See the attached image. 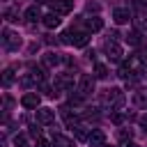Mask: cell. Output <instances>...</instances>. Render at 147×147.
<instances>
[{
  "label": "cell",
  "instance_id": "obj_1",
  "mask_svg": "<svg viewBox=\"0 0 147 147\" xmlns=\"http://www.w3.org/2000/svg\"><path fill=\"white\" fill-rule=\"evenodd\" d=\"M103 48H106V55H108V60L110 62H122V46L117 44V39H106V44H103Z\"/></svg>",
  "mask_w": 147,
  "mask_h": 147
},
{
  "label": "cell",
  "instance_id": "obj_2",
  "mask_svg": "<svg viewBox=\"0 0 147 147\" xmlns=\"http://www.w3.org/2000/svg\"><path fill=\"white\" fill-rule=\"evenodd\" d=\"M94 74H83V76H78V92L83 94V96H87V94H92L94 92Z\"/></svg>",
  "mask_w": 147,
  "mask_h": 147
},
{
  "label": "cell",
  "instance_id": "obj_3",
  "mask_svg": "<svg viewBox=\"0 0 147 147\" xmlns=\"http://www.w3.org/2000/svg\"><path fill=\"white\" fill-rule=\"evenodd\" d=\"M53 87H55L57 92H62V90H74V74H55Z\"/></svg>",
  "mask_w": 147,
  "mask_h": 147
},
{
  "label": "cell",
  "instance_id": "obj_4",
  "mask_svg": "<svg viewBox=\"0 0 147 147\" xmlns=\"http://www.w3.org/2000/svg\"><path fill=\"white\" fill-rule=\"evenodd\" d=\"M106 101L113 108H122L124 106V92L119 87H110V90H106Z\"/></svg>",
  "mask_w": 147,
  "mask_h": 147
},
{
  "label": "cell",
  "instance_id": "obj_5",
  "mask_svg": "<svg viewBox=\"0 0 147 147\" xmlns=\"http://www.w3.org/2000/svg\"><path fill=\"white\" fill-rule=\"evenodd\" d=\"M2 44H5L7 51H18V48H21V37H18L16 32L5 30V32H2Z\"/></svg>",
  "mask_w": 147,
  "mask_h": 147
},
{
  "label": "cell",
  "instance_id": "obj_6",
  "mask_svg": "<svg viewBox=\"0 0 147 147\" xmlns=\"http://www.w3.org/2000/svg\"><path fill=\"white\" fill-rule=\"evenodd\" d=\"M39 103H41V96H39L37 92H25V94L21 96V106L28 108V110H37Z\"/></svg>",
  "mask_w": 147,
  "mask_h": 147
},
{
  "label": "cell",
  "instance_id": "obj_7",
  "mask_svg": "<svg viewBox=\"0 0 147 147\" xmlns=\"http://www.w3.org/2000/svg\"><path fill=\"white\" fill-rule=\"evenodd\" d=\"M71 34H74V37H71V44H74L76 48H85V46H87V41H90V32H87V30H74V28H71Z\"/></svg>",
  "mask_w": 147,
  "mask_h": 147
},
{
  "label": "cell",
  "instance_id": "obj_8",
  "mask_svg": "<svg viewBox=\"0 0 147 147\" xmlns=\"http://www.w3.org/2000/svg\"><path fill=\"white\" fill-rule=\"evenodd\" d=\"M37 122L44 126H51V124H55V113L51 108H37Z\"/></svg>",
  "mask_w": 147,
  "mask_h": 147
},
{
  "label": "cell",
  "instance_id": "obj_9",
  "mask_svg": "<svg viewBox=\"0 0 147 147\" xmlns=\"http://www.w3.org/2000/svg\"><path fill=\"white\" fill-rule=\"evenodd\" d=\"M60 115H62V119H64V126H67V129H76V126L80 124V122H78V117L71 113V108H69V106H62V108H60Z\"/></svg>",
  "mask_w": 147,
  "mask_h": 147
},
{
  "label": "cell",
  "instance_id": "obj_10",
  "mask_svg": "<svg viewBox=\"0 0 147 147\" xmlns=\"http://www.w3.org/2000/svg\"><path fill=\"white\" fill-rule=\"evenodd\" d=\"M48 5L55 14H69L74 9V0H51Z\"/></svg>",
  "mask_w": 147,
  "mask_h": 147
},
{
  "label": "cell",
  "instance_id": "obj_11",
  "mask_svg": "<svg viewBox=\"0 0 147 147\" xmlns=\"http://www.w3.org/2000/svg\"><path fill=\"white\" fill-rule=\"evenodd\" d=\"M113 21H115L117 25H124V23L131 21V11H129L126 7H115V9H113Z\"/></svg>",
  "mask_w": 147,
  "mask_h": 147
},
{
  "label": "cell",
  "instance_id": "obj_12",
  "mask_svg": "<svg viewBox=\"0 0 147 147\" xmlns=\"http://www.w3.org/2000/svg\"><path fill=\"white\" fill-rule=\"evenodd\" d=\"M87 142H90L92 147H103V145H106V133H103L101 129H92V133H90Z\"/></svg>",
  "mask_w": 147,
  "mask_h": 147
},
{
  "label": "cell",
  "instance_id": "obj_13",
  "mask_svg": "<svg viewBox=\"0 0 147 147\" xmlns=\"http://www.w3.org/2000/svg\"><path fill=\"white\" fill-rule=\"evenodd\" d=\"M23 16H25V21H30V23H37V21H41V18H44V16H41L39 5H30V7L23 11Z\"/></svg>",
  "mask_w": 147,
  "mask_h": 147
},
{
  "label": "cell",
  "instance_id": "obj_14",
  "mask_svg": "<svg viewBox=\"0 0 147 147\" xmlns=\"http://www.w3.org/2000/svg\"><path fill=\"white\" fill-rule=\"evenodd\" d=\"M64 62V57L60 55V53H55V51H48V53H44V64L46 67H57V64H62Z\"/></svg>",
  "mask_w": 147,
  "mask_h": 147
},
{
  "label": "cell",
  "instance_id": "obj_15",
  "mask_svg": "<svg viewBox=\"0 0 147 147\" xmlns=\"http://www.w3.org/2000/svg\"><path fill=\"white\" fill-rule=\"evenodd\" d=\"M30 74H32V78L37 80V83H44L46 80V64H30Z\"/></svg>",
  "mask_w": 147,
  "mask_h": 147
},
{
  "label": "cell",
  "instance_id": "obj_16",
  "mask_svg": "<svg viewBox=\"0 0 147 147\" xmlns=\"http://www.w3.org/2000/svg\"><path fill=\"white\" fill-rule=\"evenodd\" d=\"M41 23H44L48 30H55V28H60V14L51 11V14H46V16L41 18Z\"/></svg>",
  "mask_w": 147,
  "mask_h": 147
},
{
  "label": "cell",
  "instance_id": "obj_17",
  "mask_svg": "<svg viewBox=\"0 0 147 147\" xmlns=\"http://www.w3.org/2000/svg\"><path fill=\"white\" fill-rule=\"evenodd\" d=\"M53 147H76V140H71L62 133H55L53 136Z\"/></svg>",
  "mask_w": 147,
  "mask_h": 147
},
{
  "label": "cell",
  "instance_id": "obj_18",
  "mask_svg": "<svg viewBox=\"0 0 147 147\" xmlns=\"http://www.w3.org/2000/svg\"><path fill=\"white\" fill-rule=\"evenodd\" d=\"M101 28H103V18H99V16H92V18L85 21V30L87 32H99Z\"/></svg>",
  "mask_w": 147,
  "mask_h": 147
},
{
  "label": "cell",
  "instance_id": "obj_19",
  "mask_svg": "<svg viewBox=\"0 0 147 147\" xmlns=\"http://www.w3.org/2000/svg\"><path fill=\"white\" fill-rule=\"evenodd\" d=\"M133 103H136L138 108H147V92H145V90L133 92Z\"/></svg>",
  "mask_w": 147,
  "mask_h": 147
},
{
  "label": "cell",
  "instance_id": "obj_20",
  "mask_svg": "<svg viewBox=\"0 0 147 147\" xmlns=\"http://www.w3.org/2000/svg\"><path fill=\"white\" fill-rule=\"evenodd\" d=\"M94 78H108V67L101 64V62H96L94 64Z\"/></svg>",
  "mask_w": 147,
  "mask_h": 147
},
{
  "label": "cell",
  "instance_id": "obj_21",
  "mask_svg": "<svg viewBox=\"0 0 147 147\" xmlns=\"http://www.w3.org/2000/svg\"><path fill=\"white\" fill-rule=\"evenodd\" d=\"M83 103V94L76 90V94H74V90H69V106H80Z\"/></svg>",
  "mask_w": 147,
  "mask_h": 147
},
{
  "label": "cell",
  "instance_id": "obj_22",
  "mask_svg": "<svg viewBox=\"0 0 147 147\" xmlns=\"http://www.w3.org/2000/svg\"><path fill=\"white\" fill-rule=\"evenodd\" d=\"M110 119H113V124H122L124 119H129V115L122 113V110H113V113H110Z\"/></svg>",
  "mask_w": 147,
  "mask_h": 147
},
{
  "label": "cell",
  "instance_id": "obj_23",
  "mask_svg": "<svg viewBox=\"0 0 147 147\" xmlns=\"http://www.w3.org/2000/svg\"><path fill=\"white\" fill-rule=\"evenodd\" d=\"M5 18H7L9 23H16V21H21V11H18V9H7V11H5Z\"/></svg>",
  "mask_w": 147,
  "mask_h": 147
},
{
  "label": "cell",
  "instance_id": "obj_24",
  "mask_svg": "<svg viewBox=\"0 0 147 147\" xmlns=\"http://www.w3.org/2000/svg\"><path fill=\"white\" fill-rule=\"evenodd\" d=\"M126 41H129L131 46H140V32H138V30H131V32L126 34Z\"/></svg>",
  "mask_w": 147,
  "mask_h": 147
},
{
  "label": "cell",
  "instance_id": "obj_25",
  "mask_svg": "<svg viewBox=\"0 0 147 147\" xmlns=\"http://www.w3.org/2000/svg\"><path fill=\"white\" fill-rule=\"evenodd\" d=\"M11 83H14V69H5V71H2V85L9 87Z\"/></svg>",
  "mask_w": 147,
  "mask_h": 147
},
{
  "label": "cell",
  "instance_id": "obj_26",
  "mask_svg": "<svg viewBox=\"0 0 147 147\" xmlns=\"http://www.w3.org/2000/svg\"><path fill=\"white\" fill-rule=\"evenodd\" d=\"M71 131L76 133V138H78V140H87V138H90V133L85 131V126H83V124H78V126H76V129H71Z\"/></svg>",
  "mask_w": 147,
  "mask_h": 147
},
{
  "label": "cell",
  "instance_id": "obj_27",
  "mask_svg": "<svg viewBox=\"0 0 147 147\" xmlns=\"http://www.w3.org/2000/svg\"><path fill=\"white\" fill-rule=\"evenodd\" d=\"M83 117H85L87 122H96V119H99V113H96V108H90V110L83 113Z\"/></svg>",
  "mask_w": 147,
  "mask_h": 147
},
{
  "label": "cell",
  "instance_id": "obj_28",
  "mask_svg": "<svg viewBox=\"0 0 147 147\" xmlns=\"http://www.w3.org/2000/svg\"><path fill=\"white\" fill-rule=\"evenodd\" d=\"M21 85H23V87H32V85H37V80L32 78V74H28V76L21 78Z\"/></svg>",
  "mask_w": 147,
  "mask_h": 147
},
{
  "label": "cell",
  "instance_id": "obj_29",
  "mask_svg": "<svg viewBox=\"0 0 147 147\" xmlns=\"http://www.w3.org/2000/svg\"><path fill=\"white\" fill-rule=\"evenodd\" d=\"M30 136H32V138H41V126H39V122H37V124H30Z\"/></svg>",
  "mask_w": 147,
  "mask_h": 147
},
{
  "label": "cell",
  "instance_id": "obj_30",
  "mask_svg": "<svg viewBox=\"0 0 147 147\" xmlns=\"http://www.w3.org/2000/svg\"><path fill=\"white\" fill-rule=\"evenodd\" d=\"M117 136H119V140H122V142H129V140H131V129H129V131H126V129H119V131H117Z\"/></svg>",
  "mask_w": 147,
  "mask_h": 147
},
{
  "label": "cell",
  "instance_id": "obj_31",
  "mask_svg": "<svg viewBox=\"0 0 147 147\" xmlns=\"http://www.w3.org/2000/svg\"><path fill=\"white\" fill-rule=\"evenodd\" d=\"M41 92H44L46 96H51V99H53V96H57V90H55V87H48V85H44V87H41Z\"/></svg>",
  "mask_w": 147,
  "mask_h": 147
},
{
  "label": "cell",
  "instance_id": "obj_32",
  "mask_svg": "<svg viewBox=\"0 0 147 147\" xmlns=\"http://www.w3.org/2000/svg\"><path fill=\"white\" fill-rule=\"evenodd\" d=\"M136 55L140 57V64H145V67H147V48H140Z\"/></svg>",
  "mask_w": 147,
  "mask_h": 147
},
{
  "label": "cell",
  "instance_id": "obj_33",
  "mask_svg": "<svg viewBox=\"0 0 147 147\" xmlns=\"http://www.w3.org/2000/svg\"><path fill=\"white\" fill-rule=\"evenodd\" d=\"M14 145H16V147H25V136H21V133L14 136Z\"/></svg>",
  "mask_w": 147,
  "mask_h": 147
},
{
  "label": "cell",
  "instance_id": "obj_34",
  "mask_svg": "<svg viewBox=\"0 0 147 147\" xmlns=\"http://www.w3.org/2000/svg\"><path fill=\"white\" fill-rule=\"evenodd\" d=\"M37 147H53V142H48L44 138H37Z\"/></svg>",
  "mask_w": 147,
  "mask_h": 147
},
{
  "label": "cell",
  "instance_id": "obj_35",
  "mask_svg": "<svg viewBox=\"0 0 147 147\" xmlns=\"http://www.w3.org/2000/svg\"><path fill=\"white\" fill-rule=\"evenodd\" d=\"M85 9H87V11H99L101 7H99L96 2H87V7H85Z\"/></svg>",
  "mask_w": 147,
  "mask_h": 147
},
{
  "label": "cell",
  "instance_id": "obj_36",
  "mask_svg": "<svg viewBox=\"0 0 147 147\" xmlns=\"http://www.w3.org/2000/svg\"><path fill=\"white\" fill-rule=\"evenodd\" d=\"M85 55H87V60H92V62H94V57H96V53H94V48H92V51H85Z\"/></svg>",
  "mask_w": 147,
  "mask_h": 147
},
{
  "label": "cell",
  "instance_id": "obj_37",
  "mask_svg": "<svg viewBox=\"0 0 147 147\" xmlns=\"http://www.w3.org/2000/svg\"><path fill=\"white\" fill-rule=\"evenodd\" d=\"M138 122H140V126H142V129H147V115H142Z\"/></svg>",
  "mask_w": 147,
  "mask_h": 147
},
{
  "label": "cell",
  "instance_id": "obj_38",
  "mask_svg": "<svg viewBox=\"0 0 147 147\" xmlns=\"http://www.w3.org/2000/svg\"><path fill=\"white\" fill-rule=\"evenodd\" d=\"M124 147H140V145H136V142H131V140H129V142H124Z\"/></svg>",
  "mask_w": 147,
  "mask_h": 147
},
{
  "label": "cell",
  "instance_id": "obj_39",
  "mask_svg": "<svg viewBox=\"0 0 147 147\" xmlns=\"http://www.w3.org/2000/svg\"><path fill=\"white\" fill-rule=\"evenodd\" d=\"M136 2H138L140 7H147V0H136Z\"/></svg>",
  "mask_w": 147,
  "mask_h": 147
},
{
  "label": "cell",
  "instance_id": "obj_40",
  "mask_svg": "<svg viewBox=\"0 0 147 147\" xmlns=\"http://www.w3.org/2000/svg\"><path fill=\"white\" fill-rule=\"evenodd\" d=\"M103 147H106V145H103Z\"/></svg>",
  "mask_w": 147,
  "mask_h": 147
}]
</instances>
